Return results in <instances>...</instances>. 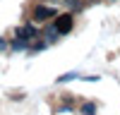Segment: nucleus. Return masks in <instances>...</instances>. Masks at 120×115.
Here are the masks:
<instances>
[{"label":"nucleus","mask_w":120,"mask_h":115,"mask_svg":"<svg viewBox=\"0 0 120 115\" xmlns=\"http://www.w3.org/2000/svg\"><path fill=\"white\" fill-rule=\"evenodd\" d=\"M29 46V41H26V38H15V43H12V48H15V50H24V48Z\"/></svg>","instance_id":"20e7f679"},{"label":"nucleus","mask_w":120,"mask_h":115,"mask_svg":"<svg viewBox=\"0 0 120 115\" xmlns=\"http://www.w3.org/2000/svg\"><path fill=\"white\" fill-rule=\"evenodd\" d=\"M5 48H7V41H5L3 36H0V50H5Z\"/></svg>","instance_id":"0eeeda50"},{"label":"nucleus","mask_w":120,"mask_h":115,"mask_svg":"<svg viewBox=\"0 0 120 115\" xmlns=\"http://www.w3.org/2000/svg\"><path fill=\"white\" fill-rule=\"evenodd\" d=\"M53 26L58 29L60 36H63V34H70V29H72V14H60L55 22H53Z\"/></svg>","instance_id":"f03ea898"},{"label":"nucleus","mask_w":120,"mask_h":115,"mask_svg":"<svg viewBox=\"0 0 120 115\" xmlns=\"http://www.w3.org/2000/svg\"><path fill=\"white\" fill-rule=\"evenodd\" d=\"M36 34H38V31H36L31 24H26V26H19V29H17V36H19V38H26V41L36 38Z\"/></svg>","instance_id":"7ed1b4c3"},{"label":"nucleus","mask_w":120,"mask_h":115,"mask_svg":"<svg viewBox=\"0 0 120 115\" xmlns=\"http://www.w3.org/2000/svg\"><path fill=\"white\" fill-rule=\"evenodd\" d=\"M31 17H34V22H46V19L58 17V10L55 7H48V5H36Z\"/></svg>","instance_id":"f257e3e1"},{"label":"nucleus","mask_w":120,"mask_h":115,"mask_svg":"<svg viewBox=\"0 0 120 115\" xmlns=\"http://www.w3.org/2000/svg\"><path fill=\"white\" fill-rule=\"evenodd\" d=\"M79 110H82V113H94V110H96V105H94V103H84Z\"/></svg>","instance_id":"39448f33"},{"label":"nucleus","mask_w":120,"mask_h":115,"mask_svg":"<svg viewBox=\"0 0 120 115\" xmlns=\"http://www.w3.org/2000/svg\"><path fill=\"white\" fill-rule=\"evenodd\" d=\"M75 77H77V72H72V74H63V77H60V82H70V79H75Z\"/></svg>","instance_id":"423d86ee"}]
</instances>
